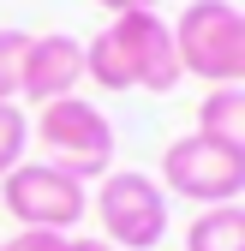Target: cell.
I'll use <instances>...</instances> for the list:
<instances>
[{
  "label": "cell",
  "instance_id": "obj_1",
  "mask_svg": "<svg viewBox=\"0 0 245 251\" xmlns=\"http://www.w3.org/2000/svg\"><path fill=\"white\" fill-rule=\"evenodd\" d=\"M84 78L96 90H108V96H120V90H156V96H168L186 78L179 48H173V24L162 12L108 18V30H96L84 42Z\"/></svg>",
  "mask_w": 245,
  "mask_h": 251
},
{
  "label": "cell",
  "instance_id": "obj_2",
  "mask_svg": "<svg viewBox=\"0 0 245 251\" xmlns=\"http://www.w3.org/2000/svg\"><path fill=\"white\" fill-rule=\"evenodd\" d=\"M30 138L42 144V162H54L60 174H72V179H102L114 168V126L96 102H84V96H60L48 102L36 120H30Z\"/></svg>",
  "mask_w": 245,
  "mask_h": 251
},
{
  "label": "cell",
  "instance_id": "obj_3",
  "mask_svg": "<svg viewBox=\"0 0 245 251\" xmlns=\"http://www.w3.org/2000/svg\"><path fill=\"white\" fill-rule=\"evenodd\" d=\"M102 222V239L114 251H156L168 233V192L156 174L144 168H108L96 179V198H90Z\"/></svg>",
  "mask_w": 245,
  "mask_h": 251
},
{
  "label": "cell",
  "instance_id": "obj_4",
  "mask_svg": "<svg viewBox=\"0 0 245 251\" xmlns=\"http://www.w3.org/2000/svg\"><path fill=\"white\" fill-rule=\"evenodd\" d=\"M162 192L186 198L197 209L216 203H239L245 198V155L209 132H186L162 150Z\"/></svg>",
  "mask_w": 245,
  "mask_h": 251
},
{
  "label": "cell",
  "instance_id": "obj_5",
  "mask_svg": "<svg viewBox=\"0 0 245 251\" xmlns=\"http://www.w3.org/2000/svg\"><path fill=\"white\" fill-rule=\"evenodd\" d=\"M239 24H245V12L233 0H192L173 18V48H179L186 78H203L209 90L239 84Z\"/></svg>",
  "mask_w": 245,
  "mask_h": 251
},
{
  "label": "cell",
  "instance_id": "obj_6",
  "mask_svg": "<svg viewBox=\"0 0 245 251\" xmlns=\"http://www.w3.org/2000/svg\"><path fill=\"white\" fill-rule=\"evenodd\" d=\"M0 203L18 227H42V233H66L90 215V185L60 174L54 162H18L0 179Z\"/></svg>",
  "mask_w": 245,
  "mask_h": 251
},
{
  "label": "cell",
  "instance_id": "obj_7",
  "mask_svg": "<svg viewBox=\"0 0 245 251\" xmlns=\"http://www.w3.org/2000/svg\"><path fill=\"white\" fill-rule=\"evenodd\" d=\"M78 84H84V42L78 36H30L24 48V72H18V96L24 102H60V96H78Z\"/></svg>",
  "mask_w": 245,
  "mask_h": 251
},
{
  "label": "cell",
  "instance_id": "obj_8",
  "mask_svg": "<svg viewBox=\"0 0 245 251\" xmlns=\"http://www.w3.org/2000/svg\"><path fill=\"white\" fill-rule=\"evenodd\" d=\"M197 132L221 138L245 155V84H216L209 96L197 102Z\"/></svg>",
  "mask_w": 245,
  "mask_h": 251
},
{
  "label": "cell",
  "instance_id": "obj_9",
  "mask_svg": "<svg viewBox=\"0 0 245 251\" xmlns=\"http://www.w3.org/2000/svg\"><path fill=\"white\" fill-rule=\"evenodd\" d=\"M186 251H245V203L197 209L186 227Z\"/></svg>",
  "mask_w": 245,
  "mask_h": 251
},
{
  "label": "cell",
  "instance_id": "obj_10",
  "mask_svg": "<svg viewBox=\"0 0 245 251\" xmlns=\"http://www.w3.org/2000/svg\"><path fill=\"white\" fill-rule=\"evenodd\" d=\"M24 150H30V120H24V108L18 102H0V179L24 162Z\"/></svg>",
  "mask_w": 245,
  "mask_h": 251
},
{
  "label": "cell",
  "instance_id": "obj_11",
  "mask_svg": "<svg viewBox=\"0 0 245 251\" xmlns=\"http://www.w3.org/2000/svg\"><path fill=\"white\" fill-rule=\"evenodd\" d=\"M24 48H30V36H24V30H0V102H12V96H18Z\"/></svg>",
  "mask_w": 245,
  "mask_h": 251
},
{
  "label": "cell",
  "instance_id": "obj_12",
  "mask_svg": "<svg viewBox=\"0 0 245 251\" xmlns=\"http://www.w3.org/2000/svg\"><path fill=\"white\" fill-rule=\"evenodd\" d=\"M66 233H42V227H18L12 239H0V251H60Z\"/></svg>",
  "mask_w": 245,
  "mask_h": 251
},
{
  "label": "cell",
  "instance_id": "obj_13",
  "mask_svg": "<svg viewBox=\"0 0 245 251\" xmlns=\"http://www.w3.org/2000/svg\"><path fill=\"white\" fill-rule=\"evenodd\" d=\"M96 6H102L108 18H120V12H156L162 0H96Z\"/></svg>",
  "mask_w": 245,
  "mask_h": 251
},
{
  "label": "cell",
  "instance_id": "obj_14",
  "mask_svg": "<svg viewBox=\"0 0 245 251\" xmlns=\"http://www.w3.org/2000/svg\"><path fill=\"white\" fill-rule=\"evenodd\" d=\"M60 251H114L108 239H60Z\"/></svg>",
  "mask_w": 245,
  "mask_h": 251
},
{
  "label": "cell",
  "instance_id": "obj_15",
  "mask_svg": "<svg viewBox=\"0 0 245 251\" xmlns=\"http://www.w3.org/2000/svg\"><path fill=\"white\" fill-rule=\"evenodd\" d=\"M239 84H245V24H239Z\"/></svg>",
  "mask_w": 245,
  "mask_h": 251
}]
</instances>
